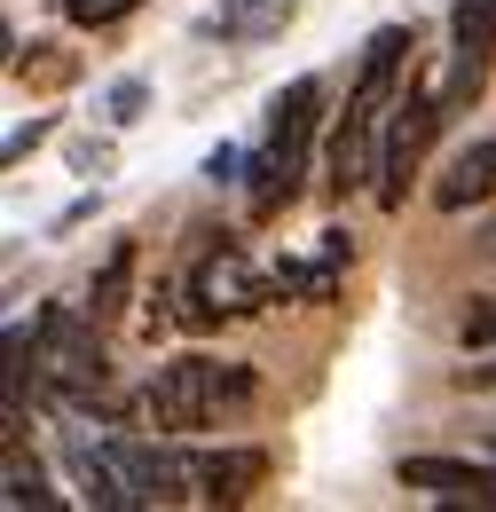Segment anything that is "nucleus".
Instances as JSON below:
<instances>
[{
	"mask_svg": "<svg viewBox=\"0 0 496 512\" xmlns=\"http://www.w3.org/2000/svg\"><path fill=\"white\" fill-rule=\"evenodd\" d=\"M410 48H418V32H410V24H378L371 40H363L355 95H347V111H339L331 134H323V190H331V197L363 190V182L378 174V134H386L394 95L410 87V79H402V71H410Z\"/></svg>",
	"mask_w": 496,
	"mask_h": 512,
	"instance_id": "nucleus-1",
	"label": "nucleus"
},
{
	"mask_svg": "<svg viewBox=\"0 0 496 512\" xmlns=\"http://www.w3.org/2000/svg\"><path fill=\"white\" fill-rule=\"evenodd\" d=\"M260 402V379L245 363H221V355H174L158 363L150 386H142V418L158 434H197V426H221Z\"/></svg>",
	"mask_w": 496,
	"mask_h": 512,
	"instance_id": "nucleus-2",
	"label": "nucleus"
},
{
	"mask_svg": "<svg viewBox=\"0 0 496 512\" xmlns=\"http://www.w3.org/2000/svg\"><path fill=\"white\" fill-rule=\"evenodd\" d=\"M449 127V103H441V79H410L402 95H394V111H386V134H378V174H371V197L386 213H402L410 205V182H418V166H426V150H434V134Z\"/></svg>",
	"mask_w": 496,
	"mask_h": 512,
	"instance_id": "nucleus-3",
	"label": "nucleus"
},
{
	"mask_svg": "<svg viewBox=\"0 0 496 512\" xmlns=\"http://www.w3.org/2000/svg\"><path fill=\"white\" fill-rule=\"evenodd\" d=\"M32 363H40V379L56 386L63 402H103V386H111V355H103V323L87 316V300L79 308H40V347H32Z\"/></svg>",
	"mask_w": 496,
	"mask_h": 512,
	"instance_id": "nucleus-4",
	"label": "nucleus"
},
{
	"mask_svg": "<svg viewBox=\"0 0 496 512\" xmlns=\"http://www.w3.org/2000/svg\"><path fill=\"white\" fill-rule=\"evenodd\" d=\"M111 457H119L126 473V497L134 505H182V497H197V481H189V457H174L166 442H150V434H111Z\"/></svg>",
	"mask_w": 496,
	"mask_h": 512,
	"instance_id": "nucleus-5",
	"label": "nucleus"
},
{
	"mask_svg": "<svg viewBox=\"0 0 496 512\" xmlns=\"http://www.w3.org/2000/svg\"><path fill=\"white\" fill-rule=\"evenodd\" d=\"M268 473H276V457L260 442H229V449H197L189 457V481H197L205 505H252L268 489Z\"/></svg>",
	"mask_w": 496,
	"mask_h": 512,
	"instance_id": "nucleus-6",
	"label": "nucleus"
},
{
	"mask_svg": "<svg viewBox=\"0 0 496 512\" xmlns=\"http://www.w3.org/2000/svg\"><path fill=\"white\" fill-rule=\"evenodd\" d=\"M221 316H260V308H276V276H260L237 245H221V253H205L197 260V276H189Z\"/></svg>",
	"mask_w": 496,
	"mask_h": 512,
	"instance_id": "nucleus-7",
	"label": "nucleus"
},
{
	"mask_svg": "<svg viewBox=\"0 0 496 512\" xmlns=\"http://www.w3.org/2000/svg\"><path fill=\"white\" fill-rule=\"evenodd\" d=\"M63 473H71L79 505H95V512H126V505H134V497H126L119 457H111V434L95 442L87 426H63Z\"/></svg>",
	"mask_w": 496,
	"mask_h": 512,
	"instance_id": "nucleus-8",
	"label": "nucleus"
},
{
	"mask_svg": "<svg viewBox=\"0 0 496 512\" xmlns=\"http://www.w3.org/2000/svg\"><path fill=\"white\" fill-rule=\"evenodd\" d=\"M402 489H426L434 505L496 512V465H473V457H402Z\"/></svg>",
	"mask_w": 496,
	"mask_h": 512,
	"instance_id": "nucleus-9",
	"label": "nucleus"
},
{
	"mask_svg": "<svg viewBox=\"0 0 496 512\" xmlns=\"http://www.w3.org/2000/svg\"><path fill=\"white\" fill-rule=\"evenodd\" d=\"M300 174H308V150H284V142H260L245 166V213L252 221H276L292 197H300Z\"/></svg>",
	"mask_w": 496,
	"mask_h": 512,
	"instance_id": "nucleus-10",
	"label": "nucleus"
},
{
	"mask_svg": "<svg viewBox=\"0 0 496 512\" xmlns=\"http://www.w3.org/2000/svg\"><path fill=\"white\" fill-rule=\"evenodd\" d=\"M292 16H300V0H221L205 16V32L229 40V48H260V40H284Z\"/></svg>",
	"mask_w": 496,
	"mask_h": 512,
	"instance_id": "nucleus-11",
	"label": "nucleus"
},
{
	"mask_svg": "<svg viewBox=\"0 0 496 512\" xmlns=\"http://www.w3.org/2000/svg\"><path fill=\"white\" fill-rule=\"evenodd\" d=\"M79 48H63V40H16L8 32V79L16 87H32V95H63V87H79Z\"/></svg>",
	"mask_w": 496,
	"mask_h": 512,
	"instance_id": "nucleus-12",
	"label": "nucleus"
},
{
	"mask_svg": "<svg viewBox=\"0 0 496 512\" xmlns=\"http://www.w3.org/2000/svg\"><path fill=\"white\" fill-rule=\"evenodd\" d=\"M489 197H496V134H481V142H465V150L441 166L434 205L441 213H465V205H489Z\"/></svg>",
	"mask_w": 496,
	"mask_h": 512,
	"instance_id": "nucleus-13",
	"label": "nucleus"
},
{
	"mask_svg": "<svg viewBox=\"0 0 496 512\" xmlns=\"http://www.w3.org/2000/svg\"><path fill=\"white\" fill-rule=\"evenodd\" d=\"M315 119H323V79H292L268 95V142L284 150H308L315 142Z\"/></svg>",
	"mask_w": 496,
	"mask_h": 512,
	"instance_id": "nucleus-14",
	"label": "nucleus"
},
{
	"mask_svg": "<svg viewBox=\"0 0 496 512\" xmlns=\"http://www.w3.org/2000/svg\"><path fill=\"white\" fill-rule=\"evenodd\" d=\"M134 237H119V245H111V253H103V268H95V276H87V316L95 323H119L126 316V292H134Z\"/></svg>",
	"mask_w": 496,
	"mask_h": 512,
	"instance_id": "nucleus-15",
	"label": "nucleus"
},
{
	"mask_svg": "<svg viewBox=\"0 0 496 512\" xmlns=\"http://www.w3.org/2000/svg\"><path fill=\"white\" fill-rule=\"evenodd\" d=\"M489 64H496L489 40H457V48H449V79H441V103H449V119H457V111H473V103L489 95Z\"/></svg>",
	"mask_w": 496,
	"mask_h": 512,
	"instance_id": "nucleus-16",
	"label": "nucleus"
},
{
	"mask_svg": "<svg viewBox=\"0 0 496 512\" xmlns=\"http://www.w3.org/2000/svg\"><path fill=\"white\" fill-rule=\"evenodd\" d=\"M0 497H8V512H48V505H56L48 473H40V465H24V449H8V489H0Z\"/></svg>",
	"mask_w": 496,
	"mask_h": 512,
	"instance_id": "nucleus-17",
	"label": "nucleus"
},
{
	"mask_svg": "<svg viewBox=\"0 0 496 512\" xmlns=\"http://www.w3.org/2000/svg\"><path fill=\"white\" fill-rule=\"evenodd\" d=\"M142 111H150V79H134V71H126V79L103 87V119H111V127H134Z\"/></svg>",
	"mask_w": 496,
	"mask_h": 512,
	"instance_id": "nucleus-18",
	"label": "nucleus"
},
{
	"mask_svg": "<svg viewBox=\"0 0 496 512\" xmlns=\"http://www.w3.org/2000/svg\"><path fill=\"white\" fill-rule=\"evenodd\" d=\"M449 40H489L496 48V0H449Z\"/></svg>",
	"mask_w": 496,
	"mask_h": 512,
	"instance_id": "nucleus-19",
	"label": "nucleus"
},
{
	"mask_svg": "<svg viewBox=\"0 0 496 512\" xmlns=\"http://www.w3.org/2000/svg\"><path fill=\"white\" fill-rule=\"evenodd\" d=\"M142 0H63V16L79 24V32H111V24H126Z\"/></svg>",
	"mask_w": 496,
	"mask_h": 512,
	"instance_id": "nucleus-20",
	"label": "nucleus"
},
{
	"mask_svg": "<svg viewBox=\"0 0 496 512\" xmlns=\"http://www.w3.org/2000/svg\"><path fill=\"white\" fill-rule=\"evenodd\" d=\"M457 339H465V355H489L496 347V300H473V308L457 316Z\"/></svg>",
	"mask_w": 496,
	"mask_h": 512,
	"instance_id": "nucleus-21",
	"label": "nucleus"
},
{
	"mask_svg": "<svg viewBox=\"0 0 496 512\" xmlns=\"http://www.w3.org/2000/svg\"><path fill=\"white\" fill-rule=\"evenodd\" d=\"M48 134H56V119H16V127H8V142H0V158H8V166H24Z\"/></svg>",
	"mask_w": 496,
	"mask_h": 512,
	"instance_id": "nucleus-22",
	"label": "nucleus"
},
{
	"mask_svg": "<svg viewBox=\"0 0 496 512\" xmlns=\"http://www.w3.org/2000/svg\"><path fill=\"white\" fill-rule=\"evenodd\" d=\"M245 150H237V142H221V150H213V158H205V182H213V190H237V182H245Z\"/></svg>",
	"mask_w": 496,
	"mask_h": 512,
	"instance_id": "nucleus-23",
	"label": "nucleus"
},
{
	"mask_svg": "<svg viewBox=\"0 0 496 512\" xmlns=\"http://www.w3.org/2000/svg\"><path fill=\"white\" fill-rule=\"evenodd\" d=\"M71 174H111V142H95V134H71Z\"/></svg>",
	"mask_w": 496,
	"mask_h": 512,
	"instance_id": "nucleus-24",
	"label": "nucleus"
},
{
	"mask_svg": "<svg viewBox=\"0 0 496 512\" xmlns=\"http://www.w3.org/2000/svg\"><path fill=\"white\" fill-rule=\"evenodd\" d=\"M95 205H103V190H87V197H71L56 221H48V237H63V229H79V221H95Z\"/></svg>",
	"mask_w": 496,
	"mask_h": 512,
	"instance_id": "nucleus-25",
	"label": "nucleus"
},
{
	"mask_svg": "<svg viewBox=\"0 0 496 512\" xmlns=\"http://www.w3.org/2000/svg\"><path fill=\"white\" fill-rule=\"evenodd\" d=\"M457 386H473V394H489V386H496V347H489V363H465V371H457Z\"/></svg>",
	"mask_w": 496,
	"mask_h": 512,
	"instance_id": "nucleus-26",
	"label": "nucleus"
},
{
	"mask_svg": "<svg viewBox=\"0 0 496 512\" xmlns=\"http://www.w3.org/2000/svg\"><path fill=\"white\" fill-rule=\"evenodd\" d=\"M315 253H323V260H355V237H347V229H323V245H315Z\"/></svg>",
	"mask_w": 496,
	"mask_h": 512,
	"instance_id": "nucleus-27",
	"label": "nucleus"
},
{
	"mask_svg": "<svg viewBox=\"0 0 496 512\" xmlns=\"http://www.w3.org/2000/svg\"><path fill=\"white\" fill-rule=\"evenodd\" d=\"M473 253H481V260H496V213L481 221V229H473Z\"/></svg>",
	"mask_w": 496,
	"mask_h": 512,
	"instance_id": "nucleus-28",
	"label": "nucleus"
},
{
	"mask_svg": "<svg viewBox=\"0 0 496 512\" xmlns=\"http://www.w3.org/2000/svg\"><path fill=\"white\" fill-rule=\"evenodd\" d=\"M489 449H496V426H489Z\"/></svg>",
	"mask_w": 496,
	"mask_h": 512,
	"instance_id": "nucleus-29",
	"label": "nucleus"
}]
</instances>
